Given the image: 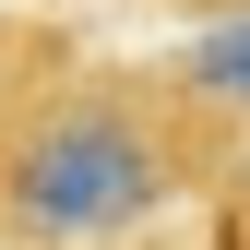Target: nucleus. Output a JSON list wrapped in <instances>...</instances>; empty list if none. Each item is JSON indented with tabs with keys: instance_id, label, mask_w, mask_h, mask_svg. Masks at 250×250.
Wrapping results in <instances>:
<instances>
[{
	"instance_id": "obj_1",
	"label": "nucleus",
	"mask_w": 250,
	"mask_h": 250,
	"mask_svg": "<svg viewBox=\"0 0 250 250\" xmlns=\"http://www.w3.org/2000/svg\"><path fill=\"white\" fill-rule=\"evenodd\" d=\"M155 203H167V143H155L143 107L83 96V107L36 119V143L12 155V227L48 238V250L119 238V227H143Z\"/></svg>"
},
{
	"instance_id": "obj_2",
	"label": "nucleus",
	"mask_w": 250,
	"mask_h": 250,
	"mask_svg": "<svg viewBox=\"0 0 250 250\" xmlns=\"http://www.w3.org/2000/svg\"><path fill=\"white\" fill-rule=\"evenodd\" d=\"M203 83L214 96H250V24H214L203 36Z\"/></svg>"
}]
</instances>
